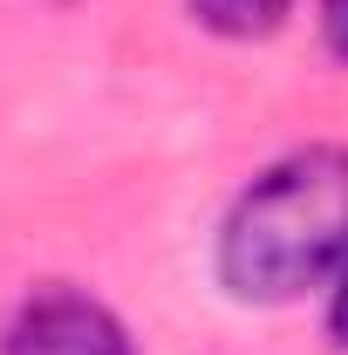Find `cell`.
<instances>
[{
    "mask_svg": "<svg viewBox=\"0 0 348 355\" xmlns=\"http://www.w3.org/2000/svg\"><path fill=\"white\" fill-rule=\"evenodd\" d=\"M348 260V150L301 144L273 157L218 219V287L246 308H287Z\"/></svg>",
    "mask_w": 348,
    "mask_h": 355,
    "instance_id": "6da1fadb",
    "label": "cell"
},
{
    "mask_svg": "<svg viewBox=\"0 0 348 355\" xmlns=\"http://www.w3.org/2000/svg\"><path fill=\"white\" fill-rule=\"evenodd\" d=\"M0 355H137L130 328L82 287H35L0 328Z\"/></svg>",
    "mask_w": 348,
    "mask_h": 355,
    "instance_id": "7a4b0ae2",
    "label": "cell"
},
{
    "mask_svg": "<svg viewBox=\"0 0 348 355\" xmlns=\"http://www.w3.org/2000/svg\"><path fill=\"white\" fill-rule=\"evenodd\" d=\"M184 14L218 42H266L287 28L294 0H184Z\"/></svg>",
    "mask_w": 348,
    "mask_h": 355,
    "instance_id": "3957f363",
    "label": "cell"
},
{
    "mask_svg": "<svg viewBox=\"0 0 348 355\" xmlns=\"http://www.w3.org/2000/svg\"><path fill=\"white\" fill-rule=\"evenodd\" d=\"M321 42H328V55L348 69V0H321Z\"/></svg>",
    "mask_w": 348,
    "mask_h": 355,
    "instance_id": "277c9868",
    "label": "cell"
},
{
    "mask_svg": "<svg viewBox=\"0 0 348 355\" xmlns=\"http://www.w3.org/2000/svg\"><path fill=\"white\" fill-rule=\"evenodd\" d=\"M328 342L348 349V260H342V273L328 280Z\"/></svg>",
    "mask_w": 348,
    "mask_h": 355,
    "instance_id": "5b68a950",
    "label": "cell"
}]
</instances>
